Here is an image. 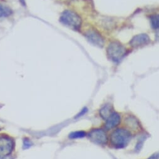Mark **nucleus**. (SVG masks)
Returning a JSON list of instances; mask_svg holds the SVG:
<instances>
[{"label": "nucleus", "instance_id": "obj_1", "mask_svg": "<svg viewBox=\"0 0 159 159\" xmlns=\"http://www.w3.org/2000/svg\"><path fill=\"white\" fill-rule=\"evenodd\" d=\"M131 138L130 132L123 129H118L114 130L110 135L111 144L116 148H121L125 147Z\"/></svg>", "mask_w": 159, "mask_h": 159}, {"label": "nucleus", "instance_id": "obj_2", "mask_svg": "<svg viewBox=\"0 0 159 159\" xmlns=\"http://www.w3.org/2000/svg\"><path fill=\"white\" fill-rule=\"evenodd\" d=\"M60 21L63 25L74 30H79L82 24L80 17L75 12L70 10H66L61 14Z\"/></svg>", "mask_w": 159, "mask_h": 159}, {"label": "nucleus", "instance_id": "obj_3", "mask_svg": "<svg viewBox=\"0 0 159 159\" xmlns=\"http://www.w3.org/2000/svg\"><path fill=\"white\" fill-rule=\"evenodd\" d=\"M109 58L115 62L121 60L126 54L125 48L119 42H114L110 44L107 48Z\"/></svg>", "mask_w": 159, "mask_h": 159}, {"label": "nucleus", "instance_id": "obj_4", "mask_svg": "<svg viewBox=\"0 0 159 159\" xmlns=\"http://www.w3.org/2000/svg\"><path fill=\"white\" fill-rule=\"evenodd\" d=\"M13 147V141L8 137L0 138V157H4L10 154Z\"/></svg>", "mask_w": 159, "mask_h": 159}, {"label": "nucleus", "instance_id": "obj_5", "mask_svg": "<svg viewBox=\"0 0 159 159\" xmlns=\"http://www.w3.org/2000/svg\"><path fill=\"white\" fill-rule=\"evenodd\" d=\"M85 36L88 40L93 45L98 47H103L104 43L103 39L95 30H89L86 33Z\"/></svg>", "mask_w": 159, "mask_h": 159}, {"label": "nucleus", "instance_id": "obj_6", "mask_svg": "<svg viewBox=\"0 0 159 159\" xmlns=\"http://www.w3.org/2000/svg\"><path fill=\"white\" fill-rule=\"evenodd\" d=\"M90 139L98 144H105L107 142V137L105 132L100 129L92 130L89 134Z\"/></svg>", "mask_w": 159, "mask_h": 159}, {"label": "nucleus", "instance_id": "obj_7", "mask_svg": "<svg viewBox=\"0 0 159 159\" xmlns=\"http://www.w3.org/2000/svg\"><path fill=\"white\" fill-rule=\"evenodd\" d=\"M150 42V38L146 34H141L135 36L132 38L130 45L135 48L145 45Z\"/></svg>", "mask_w": 159, "mask_h": 159}, {"label": "nucleus", "instance_id": "obj_8", "mask_svg": "<svg viewBox=\"0 0 159 159\" xmlns=\"http://www.w3.org/2000/svg\"><path fill=\"white\" fill-rule=\"evenodd\" d=\"M120 122V116L116 113H112L110 116L107 119L105 128L111 129L117 126Z\"/></svg>", "mask_w": 159, "mask_h": 159}, {"label": "nucleus", "instance_id": "obj_9", "mask_svg": "<svg viewBox=\"0 0 159 159\" xmlns=\"http://www.w3.org/2000/svg\"><path fill=\"white\" fill-rule=\"evenodd\" d=\"M13 13V11L8 7L0 5V18H6Z\"/></svg>", "mask_w": 159, "mask_h": 159}, {"label": "nucleus", "instance_id": "obj_10", "mask_svg": "<svg viewBox=\"0 0 159 159\" xmlns=\"http://www.w3.org/2000/svg\"><path fill=\"white\" fill-rule=\"evenodd\" d=\"M111 113H112L111 110L110 106H109V105H106L105 107L102 108L100 111L101 116L104 119H107L110 116V115Z\"/></svg>", "mask_w": 159, "mask_h": 159}, {"label": "nucleus", "instance_id": "obj_11", "mask_svg": "<svg viewBox=\"0 0 159 159\" xmlns=\"http://www.w3.org/2000/svg\"><path fill=\"white\" fill-rule=\"evenodd\" d=\"M150 23L153 29L159 30V14L152 16L150 17Z\"/></svg>", "mask_w": 159, "mask_h": 159}, {"label": "nucleus", "instance_id": "obj_12", "mask_svg": "<svg viewBox=\"0 0 159 159\" xmlns=\"http://www.w3.org/2000/svg\"><path fill=\"white\" fill-rule=\"evenodd\" d=\"M86 135V133L83 131H80V132H75L73 133H71L69 137L70 139H78V138H82Z\"/></svg>", "mask_w": 159, "mask_h": 159}, {"label": "nucleus", "instance_id": "obj_13", "mask_svg": "<svg viewBox=\"0 0 159 159\" xmlns=\"http://www.w3.org/2000/svg\"><path fill=\"white\" fill-rule=\"evenodd\" d=\"M31 146V143H30V142L29 141V140H24V148H29Z\"/></svg>", "mask_w": 159, "mask_h": 159}, {"label": "nucleus", "instance_id": "obj_14", "mask_svg": "<svg viewBox=\"0 0 159 159\" xmlns=\"http://www.w3.org/2000/svg\"><path fill=\"white\" fill-rule=\"evenodd\" d=\"M87 109L86 108H84L83 110L80 112V113H79L76 117H78V116H82V115H84V114L87 112Z\"/></svg>", "mask_w": 159, "mask_h": 159}, {"label": "nucleus", "instance_id": "obj_15", "mask_svg": "<svg viewBox=\"0 0 159 159\" xmlns=\"http://www.w3.org/2000/svg\"><path fill=\"white\" fill-rule=\"evenodd\" d=\"M149 159H159V154L153 155Z\"/></svg>", "mask_w": 159, "mask_h": 159}, {"label": "nucleus", "instance_id": "obj_16", "mask_svg": "<svg viewBox=\"0 0 159 159\" xmlns=\"http://www.w3.org/2000/svg\"><path fill=\"white\" fill-rule=\"evenodd\" d=\"M21 3L23 5H25V0H20Z\"/></svg>", "mask_w": 159, "mask_h": 159}]
</instances>
